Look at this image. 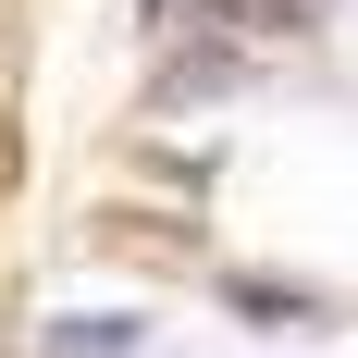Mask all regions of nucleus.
I'll list each match as a JSON object with an SVG mask.
<instances>
[{"instance_id":"obj_8","label":"nucleus","mask_w":358,"mask_h":358,"mask_svg":"<svg viewBox=\"0 0 358 358\" xmlns=\"http://www.w3.org/2000/svg\"><path fill=\"white\" fill-rule=\"evenodd\" d=\"M148 13H161V25H173V13H185V0H148Z\"/></svg>"},{"instance_id":"obj_4","label":"nucleus","mask_w":358,"mask_h":358,"mask_svg":"<svg viewBox=\"0 0 358 358\" xmlns=\"http://www.w3.org/2000/svg\"><path fill=\"white\" fill-rule=\"evenodd\" d=\"M50 358H136V322H99V309H74V322H50Z\"/></svg>"},{"instance_id":"obj_5","label":"nucleus","mask_w":358,"mask_h":358,"mask_svg":"<svg viewBox=\"0 0 358 358\" xmlns=\"http://www.w3.org/2000/svg\"><path fill=\"white\" fill-rule=\"evenodd\" d=\"M210 25H235V37H309V0H210Z\"/></svg>"},{"instance_id":"obj_6","label":"nucleus","mask_w":358,"mask_h":358,"mask_svg":"<svg viewBox=\"0 0 358 358\" xmlns=\"http://www.w3.org/2000/svg\"><path fill=\"white\" fill-rule=\"evenodd\" d=\"M13 185H25V136L0 124V210H13Z\"/></svg>"},{"instance_id":"obj_3","label":"nucleus","mask_w":358,"mask_h":358,"mask_svg":"<svg viewBox=\"0 0 358 358\" xmlns=\"http://www.w3.org/2000/svg\"><path fill=\"white\" fill-rule=\"evenodd\" d=\"M99 248H136V259H198V235H173L161 210H111V222H99Z\"/></svg>"},{"instance_id":"obj_1","label":"nucleus","mask_w":358,"mask_h":358,"mask_svg":"<svg viewBox=\"0 0 358 358\" xmlns=\"http://www.w3.org/2000/svg\"><path fill=\"white\" fill-rule=\"evenodd\" d=\"M210 87H235V50H173L148 99H161V111H185V99H210Z\"/></svg>"},{"instance_id":"obj_7","label":"nucleus","mask_w":358,"mask_h":358,"mask_svg":"<svg viewBox=\"0 0 358 358\" xmlns=\"http://www.w3.org/2000/svg\"><path fill=\"white\" fill-rule=\"evenodd\" d=\"M0 74H13V0H0Z\"/></svg>"},{"instance_id":"obj_2","label":"nucleus","mask_w":358,"mask_h":358,"mask_svg":"<svg viewBox=\"0 0 358 358\" xmlns=\"http://www.w3.org/2000/svg\"><path fill=\"white\" fill-rule=\"evenodd\" d=\"M222 296H235V309H248L259 334H296V322H322V296H296V285H259V272H235Z\"/></svg>"}]
</instances>
